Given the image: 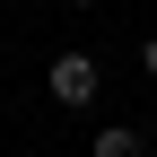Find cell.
<instances>
[{
    "label": "cell",
    "instance_id": "4",
    "mask_svg": "<svg viewBox=\"0 0 157 157\" xmlns=\"http://www.w3.org/2000/svg\"><path fill=\"white\" fill-rule=\"evenodd\" d=\"M70 9H96V0H70Z\"/></svg>",
    "mask_w": 157,
    "mask_h": 157
},
{
    "label": "cell",
    "instance_id": "1",
    "mask_svg": "<svg viewBox=\"0 0 157 157\" xmlns=\"http://www.w3.org/2000/svg\"><path fill=\"white\" fill-rule=\"evenodd\" d=\"M96 78H105V70H96L87 61V52H52V105H96Z\"/></svg>",
    "mask_w": 157,
    "mask_h": 157
},
{
    "label": "cell",
    "instance_id": "3",
    "mask_svg": "<svg viewBox=\"0 0 157 157\" xmlns=\"http://www.w3.org/2000/svg\"><path fill=\"white\" fill-rule=\"evenodd\" d=\"M140 70H148V78H157V35H148V44H140Z\"/></svg>",
    "mask_w": 157,
    "mask_h": 157
},
{
    "label": "cell",
    "instance_id": "2",
    "mask_svg": "<svg viewBox=\"0 0 157 157\" xmlns=\"http://www.w3.org/2000/svg\"><path fill=\"white\" fill-rule=\"evenodd\" d=\"M96 157H148V131L140 122H105L96 131Z\"/></svg>",
    "mask_w": 157,
    "mask_h": 157
}]
</instances>
